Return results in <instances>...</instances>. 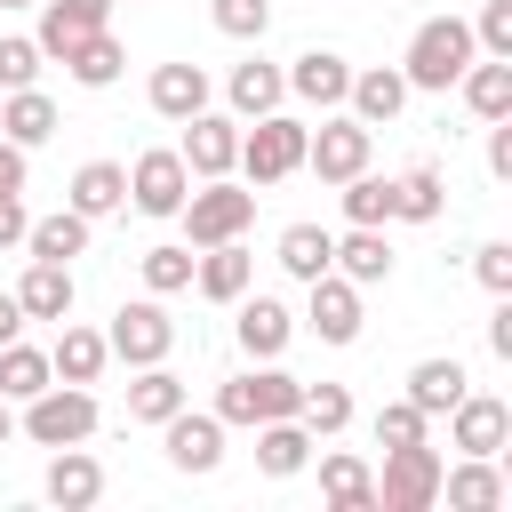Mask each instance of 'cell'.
<instances>
[{
	"label": "cell",
	"instance_id": "1",
	"mask_svg": "<svg viewBox=\"0 0 512 512\" xmlns=\"http://www.w3.org/2000/svg\"><path fill=\"white\" fill-rule=\"evenodd\" d=\"M472 48H480V40H472V24H464V16H432V24L408 40V64H400V80H408V88H440V96H448V88L464 80Z\"/></svg>",
	"mask_w": 512,
	"mask_h": 512
},
{
	"label": "cell",
	"instance_id": "2",
	"mask_svg": "<svg viewBox=\"0 0 512 512\" xmlns=\"http://www.w3.org/2000/svg\"><path fill=\"white\" fill-rule=\"evenodd\" d=\"M440 448H424V440H400V448H384V480H376V512H432L440 504Z\"/></svg>",
	"mask_w": 512,
	"mask_h": 512
},
{
	"label": "cell",
	"instance_id": "3",
	"mask_svg": "<svg viewBox=\"0 0 512 512\" xmlns=\"http://www.w3.org/2000/svg\"><path fill=\"white\" fill-rule=\"evenodd\" d=\"M184 232H192V248H216V240H240L248 224H256V192H240V184H224V176H208L200 192H184Z\"/></svg>",
	"mask_w": 512,
	"mask_h": 512
},
{
	"label": "cell",
	"instance_id": "4",
	"mask_svg": "<svg viewBox=\"0 0 512 512\" xmlns=\"http://www.w3.org/2000/svg\"><path fill=\"white\" fill-rule=\"evenodd\" d=\"M304 120H288V112H264L248 136H240V160L232 168H248V184H280V176H296L304 168Z\"/></svg>",
	"mask_w": 512,
	"mask_h": 512
},
{
	"label": "cell",
	"instance_id": "5",
	"mask_svg": "<svg viewBox=\"0 0 512 512\" xmlns=\"http://www.w3.org/2000/svg\"><path fill=\"white\" fill-rule=\"evenodd\" d=\"M88 432H96V400H88V384H48V392L24 400V440H40V448H72V440H88Z\"/></svg>",
	"mask_w": 512,
	"mask_h": 512
},
{
	"label": "cell",
	"instance_id": "6",
	"mask_svg": "<svg viewBox=\"0 0 512 512\" xmlns=\"http://www.w3.org/2000/svg\"><path fill=\"white\" fill-rule=\"evenodd\" d=\"M168 344H176V320H168L152 296L120 304V312H112V328H104V352H112V360H128V368H152V360H168Z\"/></svg>",
	"mask_w": 512,
	"mask_h": 512
},
{
	"label": "cell",
	"instance_id": "7",
	"mask_svg": "<svg viewBox=\"0 0 512 512\" xmlns=\"http://www.w3.org/2000/svg\"><path fill=\"white\" fill-rule=\"evenodd\" d=\"M304 168H312L320 184L360 176V168H368V128H360V120H320V128L304 136Z\"/></svg>",
	"mask_w": 512,
	"mask_h": 512
},
{
	"label": "cell",
	"instance_id": "8",
	"mask_svg": "<svg viewBox=\"0 0 512 512\" xmlns=\"http://www.w3.org/2000/svg\"><path fill=\"white\" fill-rule=\"evenodd\" d=\"M184 192H192L184 152H144V160L128 168V200H136L144 216H176V208H184Z\"/></svg>",
	"mask_w": 512,
	"mask_h": 512
},
{
	"label": "cell",
	"instance_id": "9",
	"mask_svg": "<svg viewBox=\"0 0 512 512\" xmlns=\"http://www.w3.org/2000/svg\"><path fill=\"white\" fill-rule=\"evenodd\" d=\"M160 440H168V464H176V472H216V464H224V416L176 408V416L160 424Z\"/></svg>",
	"mask_w": 512,
	"mask_h": 512
},
{
	"label": "cell",
	"instance_id": "10",
	"mask_svg": "<svg viewBox=\"0 0 512 512\" xmlns=\"http://www.w3.org/2000/svg\"><path fill=\"white\" fill-rule=\"evenodd\" d=\"M104 16H112V0H40V32L32 40H40V56L64 64L88 32H104Z\"/></svg>",
	"mask_w": 512,
	"mask_h": 512
},
{
	"label": "cell",
	"instance_id": "11",
	"mask_svg": "<svg viewBox=\"0 0 512 512\" xmlns=\"http://www.w3.org/2000/svg\"><path fill=\"white\" fill-rule=\"evenodd\" d=\"M448 424H456V448H464V456H496V448L512 440V408H504L496 392H464V400L448 408Z\"/></svg>",
	"mask_w": 512,
	"mask_h": 512
},
{
	"label": "cell",
	"instance_id": "12",
	"mask_svg": "<svg viewBox=\"0 0 512 512\" xmlns=\"http://www.w3.org/2000/svg\"><path fill=\"white\" fill-rule=\"evenodd\" d=\"M312 288V328H320V344H352L360 336V288L344 280V272H320V280H304Z\"/></svg>",
	"mask_w": 512,
	"mask_h": 512
},
{
	"label": "cell",
	"instance_id": "13",
	"mask_svg": "<svg viewBox=\"0 0 512 512\" xmlns=\"http://www.w3.org/2000/svg\"><path fill=\"white\" fill-rule=\"evenodd\" d=\"M280 80H288V96H304V104L336 112V104H344V88H352V64H344L336 48H304V56H296V72H280Z\"/></svg>",
	"mask_w": 512,
	"mask_h": 512
},
{
	"label": "cell",
	"instance_id": "14",
	"mask_svg": "<svg viewBox=\"0 0 512 512\" xmlns=\"http://www.w3.org/2000/svg\"><path fill=\"white\" fill-rule=\"evenodd\" d=\"M232 160H240V128L216 120V112H192L184 120V168L192 176H232Z\"/></svg>",
	"mask_w": 512,
	"mask_h": 512
},
{
	"label": "cell",
	"instance_id": "15",
	"mask_svg": "<svg viewBox=\"0 0 512 512\" xmlns=\"http://www.w3.org/2000/svg\"><path fill=\"white\" fill-rule=\"evenodd\" d=\"M192 280H200V296L240 304V296H248V280H256V256H248L240 240H216L208 256H192Z\"/></svg>",
	"mask_w": 512,
	"mask_h": 512
},
{
	"label": "cell",
	"instance_id": "16",
	"mask_svg": "<svg viewBox=\"0 0 512 512\" xmlns=\"http://www.w3.org/2000/svg\"><path fill=\"white\" fill-rule=\"evenodd\" d=\"M288 336H296V320H288L280 296H240V352L248 360H280Z\"/></svg>",
	"mask_w": 512,
	"mask_h": 512
},
{
	"label": "cell",
	"instance_id": "17",
	"mask_svg": "<svg viewBox=\"0 0 512 512\" xmlns=\"http://www.w3.org/2000/svg\"><path fill=\"white\" fill-rule=\"evenodd\" d=\"M104 496V464L72 440V448H56V464H48V504H64V512H88Z\"/></svg>",
	"mask_w": 512,
	"mask_h": 512
},
{
	"label": "cell",
	"instance_id": "18",
	"mask_svg": "<svg viewBox=\"0 0 512 512\" xmlns=\"http://www.w3.org/2000/svg\"><path fill=\"white\" fill-rule=\"evenodd\" d=\"M328 272H344L352 288H376V280L392 272V248H384V224H352V232L336 240V256H328Z\"/></svg>",
	"mask_w": 512,
	"mask_h": 512
},
{
	"label": "cell",
	"instance_id": "19",
	"mask_svg": "<svg viewBox=\"0 0 512 512\" xmlns=\"http://www.w3.org/2000/svg\"><path fill=\"white\" fill-rule=\"evenodd\" d=\"M144 96H152L160 120H192V112H208V72L200 64H160Z\"/></svg>",
	"mask_w": 512,
	"mask_h": 512
},
{
	"label": "cell",
	"instance_id": "20",
	"mask_svg": "<svg viewBox=\"0 0 512 512\" xmlns=\"http://www.w3.org/2000/svg\"><path fill=\"white\" fill-rule=\"evenodd\" d=\"M344 104H352V120L360 128H384V120H400V104H408V80L400 72H352V88H344Z\"/></svg>",
	"mask_w": 512,
	"mask_h": 512
},
{
	"label": "cell",
	"instance_id": "21",
	"mask_svg": "<svg viewBox=\"0 0 512 512\" xmlns=\"http://www.w3.org/2000/svg\"><path fill=\"white\" fill-rule=\"evenodd\" d=\"M16 304H24V320H64L72 312V264L32 256V272L16 280Z\"/></svg>",
	"mask_w": 512,
	"mask_h": 512
},
{
	"label": "cell",
	"instance_id": "22",
	"mask_svg": "<svg viewBox=\"0 0 512 512\" xmlns=\"http://www.w3.org/2000/svg\"><path fill=\"white\" fill-rule=\"evenodd\" d=\"M256 464H264L272 480L304 472V464H312V432H304L296 416H272V424H256Z\"/></svg>",
	"mask_w": 512,
	"mask_h": 512
},
{
	"label": "cell",
	"instance_id": "23",
	"mask_svg": "<svg viewBox=\"0 0 512 512\" xmlns=\"http://www.w3.org/2000/svg\"><path fill=\"white\" fill-rule=\"evenodd\" d=\"M0 136L24 144V152L48 144V136H56V104H48L40 88H8V96H0Z\"/></svg>",
	"mask_w": 512,
	"mask_h": 512
},
{
	"label": "cell",
	"instance_id": "24",
	"mask_svg": "<svg viewBox=\"0 0 512 512\" xmlns=\"http://www.w3.org/2000/svg\"><path fill=\"white\" fill-rule=\"evenodd\" d=\"M440 496H448L456 512H496V504H504V472H496L488 456H472V464L440 472Z\"/></svg>",
	"mask_w": 512,
	"mask_h": 512
},
{
	"label": "cell",
	"instance_id": "25",
	"mask_svg": "<svg viewBox=\"0 0 512 512\" xmlns=\"http://www.w3.org/2000/svg\"><path fill=\"white\" fill-rule=\"evenodd\" d=\"M464 104L480 112V120H504L512 112V56H488V64H464Z\"/></svg>",
	"mask_w": 512,
	"mask_h": 512
},
{
	"label": "cell",
	"instance_id": "26",
	"mask_svg": "<svg viewBox=\"0 0 512 512\" xmlns=\"http://www.w3.org/2000/svg\"><path fill=\"white\" fill-rule=\"evenodd\" d=\"M120 200H128V168H120V160H88V168L72 176V208H80L88 224H96V216H112Z\"/></svg>",
	"mask_w": 512,
	"mask_h": 512
},
{
	"label": "cell",
	"instance_id": "27",
	"mask_svg": "<svg viewBox=\"0 0 512 512\" xmlns=\"http://www.w3.org/2000/svg\"><path fill=\"white\" fill-rule=\"evenodd\" d=\"M24 248H32V256H48V264H72V256L88 248V216H80V208H56V216L24 224Z\"/></svg>",
	"mask_w": 512,
	"mask_h": 512
},
{
	"label": "cell",
	"instance_id": "28",
	"mask_svg": "<svg viewBox=\"0 0 512 512\" xmlns=\"http://www.w3.org/2000/svg\"><path fill=\"white\" fill-rule=\"evenodd\" d=\"M320 496L336 512H376V480H368L360 456H320Z\"/></svg>",
	"mask_w": 512,
	"mask_h": 512
},
{
	"label": "cell",
	"instance_id": "29",
	"mask_svg": "<svg viewBox=\"0 0 512 512\" xmlns=\"http://www.w3.org/2000/svg\"><path fill=\"white\" fill-rule=\"evenodd\" d=\"M440 208H448L440 168H408V176H392V216H400V224H432Z\"/></svg>",
	"mask_w": 512,
	"mask_h": 512
},
{
	"label": "cell",
	"instance_id": "30",
	"mask_svg": "<svg viewBox=\"0 0 512 512\" xmlns=\"http://www.w3.org/2000/svg\"><path fill=\"white\" fill-rule=\"evenodd\" d=\"M104 360H112V352H104V336H96V328H64V336H56V352H48V368H56L64 384H96V376H104Z\"/></svg>",
	"mask_w": 512,
	"mask_h": 512
},
{
	"label": "cell",
	"instance_id": "31",
	"mask_svg": "<svg viewBox=\"0 0 512 512\" xmlns=\"http://www.w3.org/2000/svg\"><path fill=\"white\" fill-rule=\"evenodd\" d=\"M408 400H416L424 416H448V408L464 400V368H456V360H416V368H408Z\"/></svg>",
	"mask_w": 512,
	"mask_h": 512
},
{
	"label": "cell",
	"instance_id": "32",
	"mask_svg": "<svg viewBox=\"0 0 512 512\" xmlns=\"http://www.w3.org/2000/svg\"><path fill=\"white\" fill-rule=\"evenodd\" d=\"M176 408H184V376H168V368L152 360V368L128 384V416H136V424H168Z\"/></svg>",
	"mask_w": 512,
	"mask_h": 512
},
{
	"label": "cell",
	"instance_id": "33",
	"mask_svg": "<svg viewBox=\"0 0 512 512\" xmlns=\"http://www.w3.org/2000/svg\"><path fill=\"white\" fill-rule=\"evenodd\" d=\"M280 96H288V80L272 72V64H232V112H248V120H264V112H280Z\"/></svg>",
	"mask_w": 512,
	"mask_h": 512
},
{
	"label": "cell",
	"instance_id": "34",
	"mask_svg": "<svg viewBox=\"0 0 512 512\" xmlns=\"http://www.w3.org/2000/svg\"><path fill=\"white\" fill-rule=\"evenodd\" d=\"M48 384H56L48 352H32V344H0V400H32V392H48Z\"/></svg>",
	"mask_w": 512,
	"mask_h": 512
},
{
	"label": "cell",
	"instance_id": "35",
	"mask_svg": "<svg viewBox=\"0 0 512 512\" xmlns=\"http://www.w3.org/2000/svg\"><path fill=\"white\" fill-rule=\"evenodd\" d=\"M120 64H128V56H120V40H112V32H88V40L64 56V72H72L80 88H112V80H120Z\"/></svg>",
	"mask_w": 512,
	"mask_h": 512
},
{
	"label": "cell",
	"instance_id": "36",
	"mask_svg": "<svg viewBox=\"0 0 512 512\" xmlns=\"http://www.w3.org/2000/svg\"><path fill=\"white\" fill-rule=\"evenodd\" d=\"M328 256H336V232H320V224H288V232H280V264H288L296 280H320Z\"/></svg>",
	"mask_w": 512,
	"mask_h": 512
},
{
	"label": "cell",
	"instance_id": "37",
	"mask_svg": "<svg viewBox=\"0 0 512 512\" xmlns=\"http://www.w3.org/2000/svg\"><path fill=\"white\" fill-rule=\"evenodd\" d=\"M296 424H304L312 440H336V432L352 424V392H344V384H304V408H296Z\"/></svg>",
	"mask_w": 512,
	"mask_h": 512
},
{
	"label": "cell",
	"instance_id": "38",
	"mask_svg": "<svg viewBox=\"0 0 512 512\" xmlns=\"http://www.w3.org/2000/svg\"><path fill=\"white\" fill-rule=\"evenodd\" d=\"M248 392H256V424H272V416H296V408H304V384H296L288 368H256V376H248Z\"/></svg>",
	"mask_w": 512,
	"mask_h": 512
},
{
	"label": "cell",
	"instance_id": "39",
	"mask_svg": "<svg viewBox=\"0 0 512 512\" xmlns=\"http://www.w3.org/2000/svg\"><path fill=\"white\" fill-rule=\"evenodd\" d=\"M344 216H352V224H392V184L368 176V168L344 176Z\"/></svg>",
	"mask_w": 512,
	"mask_h": 512
},
{
	"label": "cell",
	"instance_id": "40",
	"mask_svg": "<svg viewBox=\"0 0 512 512\" xmlns=\"http://www.w3.org/2000/svg\"><path fill=\"white\" fill-rule=\"evenodd\" d=\"M144 288H152V296L192 288V248H144Z\"/></svg>",
	"mask_w": 512,
	"mask_h": 512
},
{
	"label": "cell",
	"instance_id": "41",
	"mask_svg": "<svg viewBox=\"0 0 512 512\" xmlns=\"http://www.w3.org/2000/svg\"><path fill=\"white\" fill-rule=\"evenodd\" d=\"M272 24V0H216V32L224 40H264Z\"/></svg>",
	"mask_w": 512,
	"mask_h": 512
},
{
	"label": "cell",
	"instance_id": "42",
	"mask_svg": "<svg viewBox=\"0 0 512 512\" xmlns=\"http://www.w3.org/2000/svg\"><path fill=\"white\" fill-rule=\"evenodd\" d=\"M424 408L416 400H392V408H376V448H400V440H424Z\"/></svg>",
	"mask_w": 512,
	"mask_h": 512
},
{
	"label": "cell",
	"instance_id": "43",
	"mask_svg": "<svg viewBox=\"0 0 512 512\" xmlns=\"http://www.w3.org/2000/svg\"><path fill=\"white\" fill-rule=\"evenodd\" d=\"M40 80V40H0V96Z\"/></svg>",
	"mask_w": 512,
	"mask_h": 512
},
{
	"label": "cell",
	"instance_id": "44",
	"mask_svg": "<svg viewBox=\"0 0 512 512\" xmlns=\"http://www.w3.org/2000/svg\"><path fill=\"white\" fill-rule=\"evenodd\" d=\"M472 40H480L488 56H512V0H488L480 24H472Z\"/></svg>",
	"mask_w": 512,
	"mask_h": 512
},
{
	"label": "cell",
	"instance_id": "45",
	"mask_svg": "<svg viewBox=\"0 0 512 512\" xmlns=\"http://www.w3.org/2000/svg\"><path fill=\"white\" fill-rule=\"evenodd\" d=\"M472 272H480L488 296H512V240H488V248L472 256Z\"/></svg>",
	"mask_w": 512,
	"mask_h": 512
},
{
	"label": "cell",
	"instance_id": "46",
	"mask_svg": "<svg viewBox=\"0 0 512 512\" xmlns=\"http://www.w3.org/2000/svg\"><path fill=\"white\" fill-rule=\"evenodd\" d=\"M216 416H224V424H256V392H248V376H232V384L216 392Z\"/></svg>",
	"mask_w": 512,
	"mask_h": 512
},
{
	"label": "cell",
	"instance_id": "47",
	"mask_svg": "<svg viewBox=\"0 0 512 512\" xmlns=\"http://www.w3.org/2000/svg\"><path fill=\"white\" fill-rule=\"evenodd\" d=\"M488 168H496V176H512V112H504V120H488Z\"/></svg>",
	"mask_w": 512,
	"mask_h": 512
},
{
	"label": "cell",
	"instance_id": "48",
	"mask_svg": "<svg viewBox=\"0 0 512 512\" xmlns=\"http://www.w3.org/2000/svg\"><path fill=\"white\" fill-rule=\"evenodd\" d=\"M24 224H32V216H24V200H16V192H0V248H16V240H24Z\"/></svg>",
	"mask_w": 512,
	"mask_h": 512
},
{
	"label": "cell",
	"instance_id": "49",
	"mask_svg": "<svg viewBox=\"0 0 512 512\" xmlns=\"http://www.w3.org/2000/svg\"><path fill=\"white\" fill-rule=\"evenodd\" d=\"M0 192H24V144L0 136Z\"/></svg>",
	"mask_w": 512,
	"mask_h": 512
},
{
	"label": "cell",
	"instance_id": "50",
	"mask_svg": "<svg viewBox=\"0 0 512 512\" xmlns=\"http://www.w3.org/2000/svg\"><path fill=\"white\" fill-rule=\"evenodd\" d=\"M488 352L512 360V304H496V320H488Z\"/></svg>",
	"mask_w": 512,
	"mask_h": 512
},
{
	"label": "cell",
	"instance_id": "51",
	"mask_svg": "<svg viewBox=\"0 0 512 512\" xmlns=\"http://www.w3.org/2000/svg\"><path fill=\"white\" fill-rule=\"evenodd\" d=\"M16 328H24V304H16V296H0V344H16Z\"/></svg>",
	"mask_w": 512,
	"mask_h": 512
},
{
	"label": "cell",
	"instance_id": "52",
	"mask_svg": "<svg viewBox=\"0 0 512 512\" xmlns=\"http://www.w3.org/2000/svg\"><path fill=\"white\" fill-rule=\"evenodd\" d=\"M8 440H16V408L0 400V448H8Z\"/></svg>",
	"mask_w": 512,
	"mask_h": 512
},
{
	"label": "cell",
	"instance_id": "53",
	"mask_svg": "<svg viewBox=\"0 0 512 512\" xmlns=\"http://www.w3.org/2000/svg\"><path fill=\"white\" fill-rule=\"evenodd\" d=\"M0 8H40V0H0Z\"/></svg>",
	"mask_w": 512,
	"mask_h": 512
}]
</instances>
